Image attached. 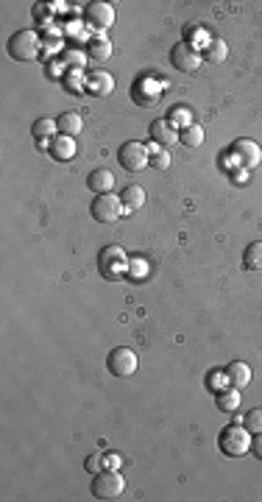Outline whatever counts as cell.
Here are the masks:
<instances>
[{
	"instance_id": "1",
	"label": "cell",
	"mask_w": 262,
	"mask_h": 502,
	"mask_svg": "<svg viewBox=\"0 0 262 502\" xmlns=\"http://www.w3.org/2000/svg\"><path fill=\"white\" fill-rule=\"evenodd\" d=\"M218 449L226 458H243L245 452H251V433L243 424H229L218 435Z\"/></svg>"
},
{
	"instance_id": "2",
	"label": "cell",
	"mask_w": 262,
	"mask_h": 502,
	"mask_svg": "<svg viewBox=\"0 0 262 502\" xmlns=\"http://www.w3.org/2000/svg\"><path fill=\"white\" fill-rule=\"evenodd\" d=\"M129 254L120 248V245H107L100 251V257H98V268H100V274L107 276V279H123V276H129L126 271H129Z\"/></svg>"
},
{
	"instance_id": "3",
	"label": "cell",
	"mask_w": 262,
	"mask_h": 502,
	"mask_svg": "<svg viewBox=\"0 0 262 502\" xmlns=\"http://www.w3.org/2000/svg\"><path fill=\"white\" fill-rule=\"evenodd\" d=\"M123 488H126V477L118 469H103L95 474L89 491L95 499H118L123 494Z\"/></svg>"
},
{
	"instance_id": "4",
	"label": "cell",
	"mask_w": 262,
	"mask_h": 502,
	"mask_svg": "<svg viewBox=\"0 0 262 502\" xmlns=\"http://www.w3.org/2000/svg\"><path fill=\"white\" fill-rule=\"evenodd\" d=\"M39 50H42V39L34 31H17L9 39V54L17 62H34V59H39Z\"/></svg>"
},
{
	"instance_id": "5",
	"label": "cell",
	"mask_w": 262,
	"mask_h": 502,
	"mask_svg": "<svg viewBox=\"0 0 262 502\" xmlns=\"http://www.w3.org/2000/svg\"><path fill=\"white\" fill-rule=\"evenodd\" d=\"M123 212H126L123 198H120V195H115V193L98 195V198L92 201V218H95L98 223H115Z\"/></svg>"
},
{
	"instance_id": "6",
	"label": "cell",
	"mask_w": 262,
	"mask_h": 502,
	"mask_svg": "<svg viewBox=\"0 0 262 502\" xmlns=\"http://www.w3.org/2000/svg\"><path fill=\"white\" fill-rule=\"evenodd\" d=\"M118 160H120V165H123L126 171H131V173L145 171V168L151 165V148L142 145V142H126V145H120V151H118Z\"/></svg>"
},
{
	"instance_id": "7",
	"label": "cell",
	"mask_w": 262,
	"mask_h": 502,
	"mask_svg": "<svg viewBox=\"0 0 262 502\" xmlns=\"http://www.w3.org/2000/svg\"><path fill=\"white\" fill-rule=\"evenodd\" d=\"M115 6L112 3H100V0H95V3H89L87 9H84V23L92 28V31H98V34H103V31H109L112 25H115Z\"/></svg>"
},
{
	"instance_id": "8",
	"label": "cell",
	"mask_w": 262,
	"mask_h": 502,
	"mask_svg": "<svg viewBox=\"0 0 262 502\" xmlns=\"http://www.w3.org/2000/svg\"><path fill=\"white\" fill-rule=\"evenodd\" d=\"M107 366H109V371L115 374V377H120V380H126V377H131L134 371H137V355L129 349V346H118V349H112L109 351V358H107Z\"/></svg>"
},
{
	"instance_id": "9",
	"label": "cell",
	"mask_w": 262,
	"mask_h": 502,
	"mask_svg": "<svg viewBox=\"0 0 262 502\" xmlns=\"http://www.w3.org/2000/svg\"><path fill=\"white\" fill-rule=\"evenodd\" d=\"M171 62L182 73H195L201 67V62H204V54H201V50H195L190 42H179L171 50Z\"/></svg>"
},
{
	"instance_id": "10",
	"label": "cell",
	"mask_w": 262,
	"mask_h": 502,
	"mask_svg": "<svg viewBox=\"0 0 262 502\" xmlns=\"http://www.w3.org/2000/svg\"><path fill=\"white\" fill-rule=\"evenodd\" d=\"M232 154L240 160V165L245 168H256L262 162V148L254 142V140H237L232 145Z\"/></svg>"
},
{
	"instance_id": "11",
	"label": "cell",
	"mask_w": 262,
	"mask_h": 502,
	"mask_svg": "<svg viewBox=\"0 0 262 502\" xmlns=\"http://www.w3.org/2000/svg\"><path fill=\"white\" fill-rule=\"evenodd\" d=\"M151 140H153L156 145L168 148V145L179 142V131H176V126H173L171 120H153V123H151Z\"/></svg>"
},
{
	"instance_id": "12",
	"label": "cell",
	"mask_w": 262,
	"mask_h": 502,
	"mask_svg": "<svg viewBox=\"0 0 262 502\" xmlns=\"http://www.w3.org/2000/svg\"><path fill=\"white\" fill-rule=\"evenodd\" d=\"M87 187L95 190L98 195H107L115 190V173L107 171V168H95L89 176H87Z\"/></svg>"
},
{
	"instance_id": "13",
	"label": "cell",
	"mask_w": 262,
	"mask_h": 502,
	"mask_svg": "<svg viewBox=\"0 0 262 502\" xmlns=\"http://www.w3.org/2000/svg\"><path fill=\"white\" fill-rule=\"evenodd\" d=\"M50 157L54 160H59V162H67V160H73L76 157V140L73 137H67V134H62V137H54L50 140Z\"/></svg>"
},
{
	"instance_id": "14",
	"label": "cell",
	"mask_w": 262,
	"mask_h": 502,
	"mask_svg": "<svg viewBox=\"0 0 262 502\" xmlns=\"http://www.w3.org/2000/svg\"><path fill=\"white\" fill-rule=\"evenodd\" d=\"M226 377H229V388H237V391H243L245 385H251V369H248V363H240V360L229 363V369H226Z\"/></svg>"
},
{
	"instance_id": "15",
	"label": "cell",
	"mask_w": 262,
	"mask_h": 502,
	"mask_svg": "<svg viewBox=\"0 0 262 502\" xmlns=\"http://www.w3.org/2000/svg\"><path fill=\"white\" fill-rule=\"evenodd\" d=\"M87 89H89L92 95H112L115 78H112L109 73H92V76L87 78Z\"/></svg>"
},
{
	"instance_id": "16",
	"label": "cell",
	"mask_w": 262,
	"mask_h": 502,
	"mask_svg": "<svg viewBox=\"0 0 262 502\" xmlns=\"http://www.w3.org/2000/svg\"><path fill=\"white\" fill-rule=\"evenodd\" d=\"M243 265H245V271H251V274H262V240L251 243V245L243 251Z\"/></svg>"
},
{
	"instance_id": "17",
	"label": "cell",
	"mask_w": 262,
	"mask_h": 502,
	"mask_svg": "<svg viewBox=\"0 0 262 502\" xmlns=\"http://www.w3.org/2000/svg\"><path fill=\"white\" fill-rule=\"evenodd\" d=\"M120 198H123L126 212H134V210H140V207L145 204V190H142L140 184H129V187L120 193Z\"/></svg>"
},
{
	"instance_id": "18",
	"label": "cell",
	"mask_w": 262,
	"mask_h": 502,
	"mask_svg": "<svg viewBox=\"0 0 262 502\" xmlns=\"http://www.w3.org/2000/svg\"><path fill=\"white\" fill-rule=\"evenodd\" d=\"M81 129H84V118H81L78 112H65V115L59 118V131H62V134H67V137H78V134H81Z\"/></svg>"
},
{
	"instance_id": "19",
	"label": "cell",
	"mask_w": 262,
	"mask_h": 502,
	"mask_svg": "<svg viewBox=\"0 0 262 502\" xmlns=\"http://www.w3.org/2000/svg\"><path fill=\"white\" fill-rule=\"evenodd\" d=\"M229 56V47H226V42L223 39H209V45H206V50H204V59L206 62H223Z\"/></svg>"
},
{
	"instance_id": "20",
	"label": "cell",
	"mask_w": 262,
	"mask_h": 502,
	"mask_svg": "<svg viewBox=\"0 0 262 502\" xmlns=\"http://www.w3.org/2000/svg\"><path fill=\"white\" fill-rule=\"evenodd\" d=\"M218 408L226 411V413H234L240 411V391L237 388H226L218 393Z\"/></svg>"
},
{
	"instance_id": "21",
	"label": "cell",
	"mask_w": 262,
	"mask_h": 502,
	"mask_svg": "<svg viewBox=\"0 0 262 502\" xmlns=\"http://www.w3.org/2000/svg\"><path fill=\"white\" fill-rule=\"evenodd\" d=\"M34 137L36 140H54V134L59 131V120H50V118H39L36 123H34Z\"/></svg>"
},
{
	"instance_id": "22",
	"label": "cell",
	"mask_w": 262,
	"mask_h": 502,
	"mask_svg": "<svg viewBox=\"0 0 262 502\" xmlns=\"http://www.w3.org/2000/svg\"><path fill=\"white\" fill-rule=\"evenodd\" d=\"M89 56L95 59V62H103V59H109L112 56V45H109V39H92L89 42Z\"/></svg>"
},
{
	"instance_id": "23",
	"label": "cell",
	"mask_w": 262,
	"mask_h": 502,
	"mask_svg": "<svg viewBox=\"0 0 262 502\" xmlns=\"http://www.w3.org/2000/svg\"><path fill=\"white\" fill-rule=\"evenodd\" d=\"M179 140H182L187 148H198V145L204 142V129L195 126V123H193V126H184V131L179 134Z\"/></svg>"
},
{
	"instance_id": "24",
	"label": "cell",
	"mask_w": 262,
	"mask_h": 502,
	"mask_svg": "<svg viewBox=\"0 0 262 502\" xmlns=\"http://www.w3.org/2000/svg\"><path fill=\"white\" fill-rule=\"evenodd\" d=\"M243 427L248 430V433H262V408H254V411H248L245 413V419H243Z\"/></svg>"
},
{
	"instance_id": "25",
	"label": "cell",
	"mask_w": 262,
	"mask_h": 502,
	"mask_svg": "<svg viewBox=\"0 0 262 502\" xmlns=\"http://www.w3.org/2000/svg\"><path fill=\"white\" fill-rule=\"evenodd\" d=\"M151 165L160 168V171H165V168L171 165V154H168L162 145H153V148H151Z\"/></svg>"
},
{
	"instance_id": "26",
	"label": "cell",
	"mask_w": 262,
	"mask_h": 502,
	"mask_svg": "<svg viewBox=\"0 0 262 502\" xmlns=\"http://www.w3.org/2000/svg\"><path fill=\"white\" fill-rule=\"evenodd\" d=\"M209 388H212L215 393L226 391V388H229V377H226V374H221V371H212V374H209Z\"/></svg>"
},
{
	"instance_id": "27",
	"label": "cell",
	"mask_w": 262,
	"mask_h": 502,
	"mask_svg": "<svg viewBox=\"0 0 262 502\" xmlns=\"http://www.w3.org/2000/svg\"><path fill=\"white\" fill-rule=\"evenodd\" d=\"M103 469H107V458H103L100 452H95V455H89V458H87V472L98 474V472H103Z\"/></svg>"
},
{
	"instance_id": "28",
	"label": "cell",
	"mask_w": 262,
	"mask_h": 502,
	"mask_svg": "<svg viewBox=\"0 0 262 502\" xmlns=\"http://www.w3.org/2000/svg\"><path fill=\"white\" fill-rule=\"evenodd\" d=\"M145 274H148V265H145L142 260H131V263H129V276H131V279H142Z\"/></svg>"
},
{
	"instance_id": "29",
	"label": "cell",
	"mask_w": 262,
	"mask_h": 502,
	"mask_svg": "<svg viewBox=\"0 0 262 502\" xmlns=\"http://www.w3.org/2000/svg\"><path fill=\"white\" fill-rule=\"evenodd\" d=\"M251 452H254L256 461H262V433H256V435L251 438Z\"/></svg>"
},
{
	"instance_id": "30",
	"label": "cell",
	"mask_w": 262,
	"mask_h": 502,
	"mask_svg": "<svg viewBox=\"0 0 262 502\" xmlns=\"http://www.w3.org/2000/svg\"><path fill=\"white\" fill-rule=\"evenodd\" d=\"M65 59H67L70 65H84V56H81V54H67Z\"/></svg>"
},
{
	"instance_id": "31",
	"label": "cell",
	"mask_w": 262,
	"mask_h": 502,
	"mask_svg": "<svg viewBox=\"0 0 262 502\" xmlns=\"http://www.w3.org/2000/svg\"><path fill=\"white\" fill-rule=\"evenodd\" d=\"M107 463H109V469H118V466H120V458H118V455H112Z\"/></svg>"
}]
</instances>
